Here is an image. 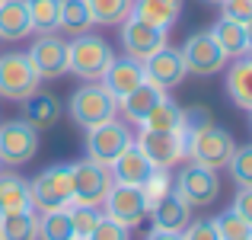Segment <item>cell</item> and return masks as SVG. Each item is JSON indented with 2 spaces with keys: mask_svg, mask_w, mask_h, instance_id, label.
<instances>
[{
  "mask_svg": "<svg viewBox=\"0 0 252 240\" xmlns=\"http://www.w3.org/2000/svg\"><path fill=\"white\" fill-rule=\"evenodd\" d=\"M249 240H252V237H249Z\"/></svg>",
  "mask_w": 252,
  "mask_h": 240,
  "instance_id": "obj_48",
  "label": "cell"
},
{
  "mask_svg": "<svg viewBox=\"0 0 252 240\" xmlns=\"http://www.w3.org/2000/svg\"><path fill=\"white\" fill-rule=\"evenodd\" d=\"M163 96H166V90H160V86H157L154 80L144 77L141 83H137L134 90L128 93V96L118 99V109L125 112V119H128V122H137V125H141L144 119L150 116V109H154V106L160 103Z\"/></svg>",
  "mask_w": 252,
  "mask_h": 240,
  "instance_id": "obj_18",
  "label": "cell"
},
{
  "mask_svg": "<svg viewBox=\"0 0 252 240\" xmlns=\"http://www.w3.org/2000/svg\"><path fill=\"white\" fill-rule=\"evenodd\" d=\"M0 240H38V211H3L0 215Z\"/></svg>",
  "mask_w": 252,
  "mask_h": 240,
  "instance_id": "obj_24",
  "label": "cell"
},
{
  "mask_svg": "<svg viewBox=\"0 0 252 240\" xmlns=\"http://www.w3.org/2000/svg\"><path fill=\"white\" fill-rule=\"evenodd\" d=\"M172 192H176L182 202H189L191 208H204V205H214L220 199V179L217 170L198 163H185L179 166L176 179H172Z\"/></svg>",
  "mask_w": 252,
  "mask_h": 240,
  "instance_id": "obj_6",
  "label": "cell"
},
{
  "mask_svg": "<svg viewBox=\"0 0 252 240\" xmlns=\"http://www.w3.org/2000/svg\"><path fill=\"white\" fill-rule=\"evenodd\" d=\"M74 173V202L80 205H102V199L112 189V170L93 160H80L70 166Z\"/></svg>",
  "mask_w": 252,
  "mask_h": 240,
  "instance_id": "obj_14",
  "label": "cell"
},
{
  "mask_svg": "<svg viewBox=\"0 0 252 240\" xmlns=\"http://www.w3.org/2000/svg\"><path fill=\"white\" fill-rule=\"evenodd\" d=\"M227 173L236 186H252V144H236L227 160Z\"/></svg>",
  "mask_w": 252,
  "mask_h": 240,
  "instance_id": "obj_34",
  "label": "cell"
},
{
  "mask_svg": "<svg viewBox=\"0 0 252 240\" xmlns=\"http://www.w3.org/2000/svg\"><path fill=\"white\" fill-rule=\"evenodd\" d=\"M86 240H131V231L122 228L118 221H112V218L102 215V221L96 224V231H93Z\"/></svg>",
  "mask_w": 252,
  "mask_h": 240,
  "instance_id": "obj_36",
  "label": "cell"
},
{
  "mask_svg": "<svg viewBox=\"0 0 252 240\" xmlns=\"http://www.w3.org/2000/svg\"><path fill=\"white\" fill-rule=\"evenodd\" d=\"M0 166H3V163H0Z\"/></svg>",
  "mask_w": 252,
  "mask_h": 240,
  "instance_id": "obj_47",
  "label": "cell"
},
{
  "mask_svg": "<svg viewBox=\"0 0 252 240\" xmlns=\"http://www.w3.org/2000/svg\"><path fill=\"white\" fill-rule=\"evenodd\" d=\"M223 86H227V96L233 99L236 109L252 112V55L233 58V64L227 68V77H223Z\"/></svg>",
  "mask_w": 252,
  "mask_h": 240,
  "instance_id": "obj_19",
  "label": "cell"
},
{
  "mask_svg": "<svg viewBox=\"0 0 252 240\" xmlns=\"http://www.w3.org/2000/svg\"><path fill=\"white\" fill-rule=\"evenodd\" d=\"M131 13L137 19H144V23L169 32L179 23V16H182V0H134V10Z\"/></svg>",
  "mask_w": 252,
  "mask_h": 240,
  "instance_id": "obj_20",
  "label": "cell"
},
{
  "mask_svg": "<svg viewBox=\"0 0 252 240\" xmlns=\"http://www.w3.org/2000/svg\"><path fill=\"white\" fill-rule=\"evenodd\" d=\"M144 131H185V109L176 99L163 96L160 103L150 109V116L141 122Z\"/></svg>",
  "mask_w": 252,
  "mask_h": 240,
  "instance_id": "obj_25",
  "label": "cell"
},
{
  "mask_svg": "<svg viewBox=\"0 0 252 240\" xmlns=\"http://www.w3.org/2000/svg\"><path fill=\"white\" fill-rule=\"evenodd\" d=\"M93 26H122L134 10V0H83Z\"/></svg>",
  "mask_w": 252,
  "mask_h": 240,
  "instance_id": "obj_28",
  "label": "cell"
},
{
  "mask_svg": "<svg viewBox=\"0 0 252 240\" xmlns=\"http://www.w3.org/2000/svg\"><path fill=\"white\" fill-rule=\"evenodd\" d=\"M141 80H144V64L125 55V58H112L109 68H105V74L99 77V83H102L115 99H125Z\"/></svg>",
  "mask_w": 252,
  "mask_h": 240,
  "instance_id": "obj_16",
  "label": "cell"
},
{
  "mask_svg": "<svg viewBox=\"0 0 252 240\" xmlns=\"http://www.w3.org/2000/svg\"><path fill=\"white\" fill-rule=\"evenodd\" d=\"M67 215H70V228H74L77 240H86L96 231V224L102 221V208L99 205H80V202H70L67 205Z\"/></svg>",
  "mask_w": 252,
  "mask_h": 240,
  "instance_id": "obj_32",
  "label": "cell"
},
{
  "mask_svg": "<svg viewBox=\"0 0 252 240\" xmlns=\"http://www.w3.org/2000/svg\"><path fill=\"white\" fill-rule=\"evenodd\" d=\"M67 109H70V119L80 128H93V125H102L118 116V99L99 80H86V83H80L70 93Z\"/></svg>",
  "mask_w": 252,
  "mask_h": 240,
  "instance_id": "obj_3",
  "label": "cell"
},
{
  "mask_svg": "<svg viewBox=\"0 0 252 240\" xmlns=\"http://www.w3.org/2000/svg\"><path fill=\"white\" fill-rule=\"evenodd\" d=\"M29 199L35 211L67 208L74 202V173L67 163H51L29 179Z\"/></svg>",
  "mask_w": 252,
  "mask_h": 240,
  "instance_id": "obj_2",
  "label": "cell"
},
{
  "mask_svg": "<svg viewBox=\"0 0 252 240\" xmlns=\"http://www.w3.org/2000/svg\"><path fill=\"white\" fill-rule=\"evenodd\" d=\"M38 90H42V77L32 68L26 51L0 55V96L10 99V103H26Z\"/></svg>",
  "mask_w": 252,
  "mask_h": 240,
  "instance_id": "obj_5",
  "label": "cell"
},
{
  "mask_svg": "<svg viewBox=\"0 0 252 240\" xmlns=\"http://www.w3.org/2000/svg\"><path fill=\"white\" fill-rule=\"evenodd\" d=\"M204 3H214L217 6V3H223V0H204Z\"/></svg>",
  "mask_w": 252,
  "mask_h": 240,
  "instance_id": "obj_43",
  "label": "cell"
},
{
  "mask_svg": "<svg viewBox=\"0 0 252 240\" xmlns=\"http://www.w3.org/2000/svg\"><path fill=\"white\" fill-rule=\"evenodd\" d=\"M208 32L214 36V42L220 45V51L227 58H243L246 55V29H243V23H233V19L220 16Z\"/></svg>",
  "mask_w": 252,
  "mask_h": 240,
  "instance_id": "obj_27",
  "label": "cell"
},
{
  "mask_svg": "<svg viewBox=\"0 0 252 240\" xmlns=\"http://www.w3.org/2000/svg\"><path fill=\"white\" fill-rule=\"evenodd\" d=\"M29 10V23L32 32H55L58 29V16H61V0H26Z\"/></svg>",
  "mask_w": 252,
  "mask_h": 240,
  "instance_id": "obj_31",
  "label": "cell"
},
{
  "mask_svg": "<svg viewBox=\"0 0 252 240\" xmlns=\"http://www.w3.org/2000/svg\"><path fill=\"white\" fill-rule=\"evenodd\" d=\"M109 170H112V183H122V186H144V183H147V176L154 173V166H150V160L144 157V151L137 148L134 141H131L128 148H125L122 154L115 157V163H112Z\"/></svg>",
  "mask_w": 252,
  "mask_h": 240,
  "instance_id": "obj_17",
  "label": "cell"
},
{
  "mask_svg": "<svg viewBox=\"0 0 252 240\" xmlns=\"http://www.w3.org/2000/svg\"><path fill=\"white\" fill-rule=\"evenodd\" d=\"M249 116H252V112H249Z\"/></svg>",
  "mask_w": 252,
  "mask_h": 240,
  "instance_id": "obj_46",
  "label": "cell"
},
{
  "mask_svg": "<svg viewBox=\"0 0 252 240\" xmlns=\"http://www.w3.org/2000/svg\"><path fill=\"white\" fill-rule=\"evenodd\" d=\"M150 218H154V228H163V231H176V234H182V228L191 221V205L182 202L176 192H169L166 199H160V202L150 208Z\"/></svg>",
  "mask_w": 252,
  "mask_h": 240,
  "instance_id": "obj_21",
  "label": "cell"
},
{
  "mask_svg": "<svg viewBox=\"0 0 252 240\" xmlns=\"http://www.w3.org/2000/svg\"><path fill=\"white\" fill-rule=\"evenodd\" d=\"M144 240H182V234H176V231H163V228H150V234Z\"/></svg>",
  "mask_w": 252,
  "mask_h": 240,
  "instance_id": "obj_41",
  "label": "cell"
},
{
  "mask_svg": "<svg viewBox=\"0 0 252 240\" xmlns=\"http://www.w3.org/2000/svg\"><path fill=\"white\" fill-rule=\"evenodd\" d=\"M243 29H246V55H252V19L243 23Z\"/></svg>",
  "mask_w": 252,
  "mask_h": 240,
  "instance_id": "obj_42",
  "label": "cell"
},
{
  "mask_svg": "<svg viewBox=\"0 0 252 240\" xmlns=\"http://www.w3.org/2000/svg\"><path fill=\"white\" fill-rule=\"evenodd\" d=\"M0 3H3V0H0Z\"/></svg>",
  "mask_w": 252,
  "mask_h": 240,
  "instance_id": "obj_45",
  "label": "cell"
},
{
  "mask_svg": "<svg viewBox=\"0 0 252 240\" xmlns=\"http://www.w3.org/2000/svg\"><path fill=\"white\" fill-rule=\"evenodd\" d=\"M118 32H122V51L128 58H134V61H141V64L147 61L150 55H157L163 45H169L166 32L157 29V26H150V23H144V19H137L134 13L122 23Z\"/></svg>",
  "mask_w": 252,
  "mask_h": 240,
  "instance_id": "obj_12",
  "label": "cell"
},
{
  "mask_svg": "<svg viewBox=\"0 0 252 240\" xmlns=\"http://www.w3.org/2000/svg\"><path fill=\"white\" fill-rule=\"evenodd\" d=\"M70 240H77V237H70Z\"/></svg>",
  "mask_w": 252,
  "mask_h": 240,
  "instance_id": "obj_44",
  "label": "cell"
},
{
  "mask_svg": "<svg viewBox=\"0 0 252 240\" xmlns=\"http://www.w3.org/2000/svg\"><path fill=\"white\" fill-rule=\"evenodd\" d=\"M26 36H32L26 0H3L0 3V42H19Z\"/></svg>",
  "mask_w": 252,
  "mask_h": 240,
  "instance_id": "obj_23",
  "label": "cell"
},
{
  "mask_svg": "<svg viewBox=\"0 0 252 240\" xmlns=\"http://www.w3.org/2000/svg\"><path fill=\"white\" fill-rule=\"evenodd\" d=\"M58 29L70 32L74 36H83V32L93 29V19H90V10H86L83 0H61V16H58Z\"/></svg>",
  "mask_w": 252,
  "mask_h": 240,
  "instance_id": "obj_29",
  "label": "cell"
},
{
  "mask_svg": "<svg viewBox=\"0 0 252 240\" xmlns=\"http://www.w3.org/2000/svg\"><path fill=\"white\" fill-rule=\"evenodd\" d=\"M112 45L96 32H83L67 42V71L80 80H99L112 61Z\"/></svg>",
  "mask_w": 252,
  "mask_h": 240,
  "instance_id": "obj_4",
  "label": "cell"
},
{
  "mask_svg": "<svg viewBox=\"0 0 252 240\" xmlns=\"http://www.w3.org/2000/svg\"><path fill=\"white\" fill-rule=\"evenodd\" d=\"M131 141H134V135H131V128L118 116L109 119V122H102V125H93V128H86V160L112 166L115 157L122 154Z\"/></svg>",
  "mask_w": 252,
  "mask_h": 240,
  "instance_id": "obj_7",
  "label": "cell"
},
{
  "mask_svg": "<svg viewBox=\"0 0 252 240\" xmlns=\"http://www.w3.org/2000/svg\"><path fill=\"white\" fill-rule=\"evenodd\" d=\"M74 228H70L67 208H51L38 211V240H70Z\"/></svg>",
  "mask_w": 252,
  "mask_h": 240,
  "instance_id": "obj_30",
  "label": "cell"
},
{
  "mask_svg": "<svg viewBox=\"0 0 252 240\" xmlns=\"http://www.w3.org/2000/svg\"><path fill=\"white\" fill-rule=\"evenodd\" d=\"M211 122V112L204 109V106H195V109H185V131L191 128H201V125Z\"/></svg>",
  "mask_w": 252,
  "mask_h": 240,
  "instance_id": "obj_40",
  "label": "cell"
},
{
  "mask_svg": "<svg viewBox=\"0 0 252 240\" xmlns=\"http://www.w3.org/2000/svg\"><path fill=\"white\" fill-rule=\"evenodd\" d=\"M233 211L246 224H252V186H240V192L233 196Z\"/></svg>",
  "mask_w": 252,
  "mask_h": 240,
  "instance_id": "obj_39",
  "label": "cell"
},
{
  "mask_svg": "<svg viewBox=\"0 0 252 240\" xmlns=\"http://www.w3.org/2000/svg\"><path fill=\"white\" fill-rule=\"evenodd\" d=\"M23 208H32L29 179H23L19 173L0 170V215L3 211H23Z\"/></svg>",
  "mask_w": 252,
  "mask_h": 240,
  "instance_id": "obj_26",
  "label": "cell"
},
{
  "mask_svg": "<svg viewBox=\"0 0 252 240\" xmlns=\"http://www.w3.org/2000/svg\"><path fill=\"white\" fill-rule=\"evenodd\" d=\"M144 77L154 80L160 90H176L179 83H182L185 77H189V71H185V61H182V51L172 48V45H163L157 55H150L147 61H144Z\"/></svg>",
  "mask_w": 252,
  "mask_h": 240,
  "instance_id": "obj_15",
  "label": "cell"
},
{
  "mask_svg": "<svg viewBox=\"0 0 252 240\" xmlns=\"http://www.w3.org/2000/svg\"><path fill=\"white\" fill-rule=\"evenodd\" d=\"M211 224H214V231H217L220 240H249L252 237V224H246L233 208H227L217 218H211Z\"/></svg>",
  "mask_w": 252,
  "mask_h": 240,
  "instance_id": "obj_33",
  "label": "cell"
},
{
  "mask_svg": "<svg viewBox=\"0 0 252 240\" xmlns=\"http://www.w3.org/2000/svg\"><path fill=\"white\" fill-rule=\"evenodd\" d=\"M23 119L35 131H45V128H51V125H58V119H61V103H58V96L38 90L23 103Z\"/></svg>",
  "mask_w": 252,
  "mask_h": 240,
  "instance_id": "obj_22",
  "label": "cell"
},
{
  "mask_svg": "<svg viewBox=\"0 0 252 240\" xmlns=\"http://www.w3.org/2000/svg\"><path fill=\"white\" fill-rule=\"evenodd\" d=\"M179 51H182L185 71H189V74H198V77H214V74H220L223 64H227V55L220 51V45L214 42L211 32H195V36H189Z\"/></svg>",
  "mask_w": 252,
  "mask_h": 240,
  "instance_id": "obj_11",
  "label": "cell"
},
{
  "mask_svg": "<svg viewBox=\"0 0 252 240\" xmlns=\"http://www.w3.org/2000/svg\"><path fill=\"white\" fill-rule=\"evenodd\" d=\"M29 61L38 71L42 80H58L67 74V42L58 32H42L35 42L29 45Z\"/></svg>",
  "mask_w": 252,
  "mask_h": 240,
  "instance_id": "obj_13",
  "label": "cell"
},
{
  "mask_svg": "<svg viewBox=\"0 0 252 240\" xmlns=\"http://www.w3.org/2000/svg\"><path fill=\"white\" fill-rule=\"evenodd\" d=\"M233 148H236L233 135L214 122L185 131V160L189 163L208 166V170H227V160L233 154Z\"/></svg>",
  "mask_w": 252,
  "mask_h": 240,
  "instance_id": "obj_1",
  "label": "cell"
},
{
  "mask_svg": "<svg viewBox=\"0 0 252 240\" xmlns=\"http://www.w3.org/2000/svg\"><path fill=\"white\" fill-rule=\"evenodd\" d=\"M35 154H38V131L26 119L0 122V163L26 166Z\"/></svg>",
  "mask_w": 252,
  "mask_h": 240,
  "instance_id": "obj_9",
  "label": "cell"
},
{
  "mask_svg": "<svg viewBox=\"0 0 252 240\" xmlns=\"http://www.w3.org/2000/svg\"><path fill=\"white\" fill-rule=\"evenodd\" d=\"M141 192H144V202H147V208H154L160 199H166L169 192H172V176H169V170H154L147 176V183L141 186Z\"/></svg>",
  "mask_w": 252,
  "mask_h": 240,
  "instance_id": "obj_35",
  "label": "cell"
},
{
  "mask_svg": "<svg viewBox=\"0 0 252 240\" xmlns=\"http://www.w3.org/2000/svg\"><path fill=\"white\" fill-rule=\"evenodd\" d=\"M137 148L150 160L154 170H172L185 160V131H144L137 135Z\"/></svg>",
  "mask_w": 252,
  "mask_h": 240,
  "instance_id": "obj_10",
  "label": "cell"
},
{
  "mask_svg": "<svg viewBox=\"0 0 252 240\" xmlns=\"http://www.w3.org/2000/svg\"><path fill=\"white\" fill-rule=\"evenodd\" d=\"M217 6H220L223 19H233V23H249L252 19V0H223Z\"/></svg>",
  "mask_w": 252,
  "mask_h": 240,
  "instance_id": "obj_38",
  "label": "cell"
},
{
  "mask_svg": "<svg viewBox=\"0 0 252 240\" xmlns=\"http://www.w3.org/2000/svg\"><path fill=\"white\" fill-rule=\"evenodd\" d=\"M102 215H105V218H112V221H118L122 228L134 231V228H141V224L147 221L150 208H147V202H144L141 186H122V183H112L109 196L102 199Z\"/></svg>",
  "mask_w": 252,
  "mask_h": 240,
  "instance_id": "obj_8",
  "label": "cell"
},
{
  "mask_svg": "<svg viewBox=\"0 0 252 240\" xmlns=\"http://www.w3.org/2000/svg\"><path fill=\"white\" fill-rule=\"evenodd\" d=\"M182 240H220L211 224V218H198V221H189L182 228Z\"/></svg>",
  "mask_w": 252,
  "mask_h": 240,
  "instance_id": "obj_37",
  "label": "cell"
}]
</instances>
